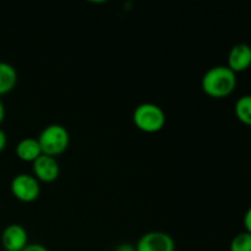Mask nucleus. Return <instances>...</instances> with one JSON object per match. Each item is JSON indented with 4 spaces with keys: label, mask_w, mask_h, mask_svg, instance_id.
Returning <instances> with one entry per match:
<instances>
[{
    "label": "nucleus",
    "mask_w": 251,
    "mask_h": 251,
    "mask_svg": "<svg viewBox=\"0 0 251 251\" xmlns=\"http://www.w3.org/2000/svg\"><path fill=\"white\" fill-rule=\"evenodd\" d=\"M237 87V74L227 65H216L208 69L201 78V88L211 98H226Z\"/></svg>",
    "instance_id": "nucleus-1"
},
{
    "label": "nucleus",
    "mask_w": 251,
    "mask_h": 251,
    "mask_svg": "<svg viewBox=\"0 0 251 251\" xmlns=\"http://www.w3.org/2000/svg\"><path fill=\"white\" fill-rule=\"evenodd\" d=\"M166 113L159 105L151 102H145L137 105L132 113V122L135 126L147 134L161 131L166 125Z\"/></svg>",
    "instance_id": "nucleus-2"
},
{
    "label": "nucleus",
    "mask_w": 251,
    "mask_h": 251,
    "mask_svg": "<svg viewBox=\"0 0 251 251\" xmlns=\"http://www.w3.org/2000/svg\"><path fill=\"white\" fill-rule=\"evenodd\" d=\"M42 153L55 157L64 153L70 144V134L68 129L60 124L47 125L37 137Z\"/></svg>",
    "instance_id": "nucleus-3"
},
{
    "label": "nucleus",
    "mask_w": 251,
    "mask_h": 251,
    "mask_svg": "<svg viewBox=\"0 0 251 251\" xmlns=\"http://www.w3.org/2000/svg\"><path fill=\"white\" fill-rule=\"evenodd\" d=\"M10 189L14 198L21 202H33L41 195V184L33 174H16L12 178Z\"/></svg>",
    "instance_id": "nucleus-4"
},
{
    "label": "nucleus",
    "mask_w": 251,
    "mask_h": 251,
    "mask_svg": "<svg viewBox=\"0 0 251 251\" xmlns=\"http://www.w3.org/2000/svg\"><path fill=\"white\" fill-rule=\"evenodd\" d=\"M136 251H176V242L166 232L152 230L145 233L135 245Z\"/></svg>",
    "instance_id": "nucleus-5"
},
{
    "label": "nucleus",
    "mask_w": 251,
    "mask_h": 251,
    "mask_svg": "<svg viewBox=\"0 0 251 251\" xmlns=\"http://www.w3.org/2000/svg\"><path fill=\"white\" fill-rule=\"evenodd\" d=\"M32 171L37 180L41 183H53L59 178L60 166L55 157L41 154L36 161L32 163Z\"/></svg>",
    "instance_id": "nucleus-6"
},
{
    "label": "nucleus",
    "mask_w": 251,
    "mask_h": 251,
    "mask_svg": "<svg viewBox=\"0 0 251 251\" xmlns=\"http://www.w3.org/2000/svg\"><path fill=\"white\" fill-rule=\"evenodd\" d=\"M1 244L4 250L22 251L28 245V234L24 226L12 223L6 226L1 233Z\"/></svg>",
    "instance_id": "nucleus-7"
},
{
    "label": "nucleus",
    "mask_w": 251,
    "mask_h": 251,
    "mask_svg": "<svg viewBox=\"0 0 251 251\" xmlns=\"http://www.w3.org/2000/svg\"><path fill=\"white\" fill-rule=\"evenodd\" d=\"M228 68L233 73H243L251 66V47L247 43H238L228 53Z\"/></svg>",
    "instance_id": "nucleus-8"
},
{
    "label": "nucleus",
    "mask_w": 251,
    "mask_h": 251,
    "mask_svg": "<svg viewBox=\"0 0 251 251\" xmlns=\"http://www.w3.org/2000/svg\"><path fill=\"white\" fill-rule=\"evenodd\" d=\"M15 152H16L17 158L24 162H31V163H33L41 154H43L38 140L34 137H24L20 140L17 142Z\"/></svg>",
    "instance_id": "nucleus-9"
},
{
    "label": "nucleus",
    "mask_w": 251,
    "mask_h": 251,
    "mask_svg": "<svg viewBox=\"0 0 251 251\" xmlns=\"http://www.w3.org/2000/svg\"><path fill=\"white\" fill-rule=\"evenodd\" d=\"M17 83V71L11 64L0 60V96L11 92Z\"/></svg>",
    "instance_id": "nucleus-10"
},
{
    "label": "nucleus",
    "mask_w": 251,
    "mask_h": 251,
    "mask_svg": "<svg viewBox=\"0 0 251 251\" xmlns=\"http://www.w3.org/2000/svg\"><path fill=\"white\" fill-rule=\"evenodd\" d=\"M234 112L243 124L251 126V95H245L238 98L234 105Z\"/></svg>",
    "instance_id": "nucleus-11"
},
{
    "label": "nucleus",
    "mask_w": 251,
    "mask_h": 251,
    "mask_svg": "<svg viewBox=\"0 0 251 251\" xmlns=\"http://www.w3.org/2000/svg\"><path fill=\"white\" fill-rule=\"evenodd\" d=\"M229 251H251V234L242 232L235 235L230 242Z\"/></svg>",
    "instance_id": "nucleus-12"
},
{
    "label": "nucleus",
    "mask_w": 251,
    "mask_h": 251,
    "mask_svg": "<svg viewBox=\"0 0 251 251\" xmlns=\"http://www.w3.org/2000/svg\"><path fill=\"white\" fill-rule=\"evenodd\" d=\"M244 227H245V232L250 233L251 234V206L247 210L244 215Z\"/></svg>",
    "instance_id": "nucleus-13"
},
{
    "label": "nucleus",
    "mask_w": 251,
    "mask_h": 251,
    "mask_svg": "<svg viewBox=\"0 0 251 251\" xmlns=\"http://www.w3.org/2000/svg\"><path fill=\"white\" fill-rule=\"evenodd\" d=\"M22 251H49L44 245L37 244V243H33V244H28L26 248H25Z\"/></svg>",
    "instance_id": "nucleus-14"
},
{
    "label": "nucleus",
    "mask_w": 251,
    "mask_h": 251,
    "mask_svg": "<svg viewBox=\"0 0 251 251\" xmlns=\"http://www.w3.org/2000/svg\"><path fill=\"white\" fill-rule=\"evenodd\" d=\"M6 144H7V136L6 134H5L4 130L0 127V152L4 151V149L6 147Z\"/></svg>",
    "instance_id": "nucleus-15"
},
{
    "label": "nucleus",
    "mask_w": 251,
    "mask_h": 251,
    "mask_svg": "<svg viewBox=\"0 0 251 251\" xmlns=\"http://www.w3.org/2000/svg\"><path fill=\"white\" fill-rule=\"evenodd\" d=\"M115 251H136L135 250L134 245L129 244V243H124V244H120L115 248Z\"/></svg>",
    "instance_id": "nucleus-16"
},
{
    "label": "nucleus",
    "mask_w": 251,
    "mask_h": 251,
    "mask_svg": "<svg viewBox=\"0 0 251 251\" xmlns=\"http://www.w3.org/2000/svg\"><path fill=\"white\" fill-rule=\"evenodd\" d=\"M4 119H5V105L4 103H2L1 98H0V124L4 122Z\"/></svg>",
    "instance_id": "nucleus-17"
},
{
    "label": "nucleus",
    "mask_w": 251,
    "mask_h": 251,
    "mask_svg": "<svg viewBox=\"0 0 251 251\" xmlns=\"http://www.w3.org/2000/svg\"><path fill=\"white\" fill-rule=\"evenodd\" d=\"M2 251H7V250H2Z\"/></svg>",
    "instance_id": "nucleus-18"
}]
</instances>
